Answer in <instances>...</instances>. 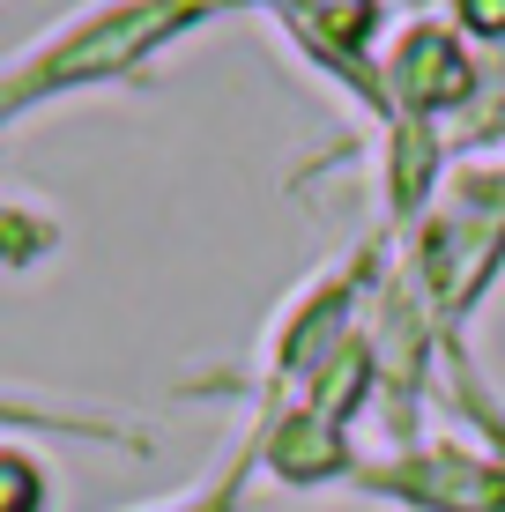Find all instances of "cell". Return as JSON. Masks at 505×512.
Instances as JSON below:
<instances>
[{"label":"cell","mask_w":505,"mask_h":512,"mask_svg":"<svg viewBox=\"0 0 505 512\" xmlns=\"http://www.w3.org/2000/svg\"><path fill=\"white\" fill-rule=\"evenodd\" d=\"M461 15L483 30V38H505V0H461Z\"/></svg>","instance_id":"obj_8"},{"label":"cell","mask_w":505,"mask_h":512,"mask_svg":"<svg viewBox=\"0 0 505 512\" xmlns=\"http://www.w3.org/2000/svg\"><path fill=\"white\" fill-rule=\"evenodd\" d=\"M342 423H327V416H290L275 438H253V453H260V468H275L283 483H320V475H342L350 468V453H342Z\"/></svg>","instance_id":"obj_4"},{"label":"cell","mask_w":505,"mask_h":512,"mask_svg":"<svg viewBox=\"0 0 505 512\" xmlns=\"http://www.w3.org/2000/svg\"><path fill=\"white\" fill-rule=\"evenodd\" d=\"M394 82L424 104V112H446L454 97H468V52H461V38L454 30H439V23H416L409 38H402V52H394Z\"/></svg>","instance_id":"obj_3"},{"label":"cell","mask_w":505,"mask_h":512,"mask_svg":"<svg viewBox=\"0 0 505 512\" xmlns=\"http://www.w3.org/2000/svg\"><path fill=\"white\" fill-rule=\"evenodd\" d=\"M446 475H431V461H394L379 475H357L364 490H387V498H409L424 512H505V468L476 461V453H446Z\"/></svg>","instance_id":"obj_2"},{"label":"cell","mask_w":505,"mask_h":512,"mask_svg":"<svg viewBox=\"0 0 505 512\" xmlns=\"http://www.w3.org/2000/svg\"><path fill=\"white\" fill-rule=\"evenodd\" d=\"M238 0H104L90 15H67L60 30H45L23 60L0 67V134L15 119H30L52 97H75V90H104V82L134 75L142 60H156L171 38L231 15Z\"/></svg>","instance_id":"obj_1"},{"label":"cell","mask_w":505,"mask_h":512,"mask_svg":"<svg viewBox=\"0 0 505 512\" xmlns=\"http://www.w3.org/2000/svg\"><path fill=\"white\" fill-rule=\"evenodd\" d=\"M60 245V223L30 201H0V268H38Z\"/></svg>","instance_id":"obj_5"},{"label":"cell","mask_w":505,"mask_h":512,"mask_svg":"<svg viewBox=\"0 0 505 512\" xmlns=\"http://www.w3.org/2000/svg\"><path fill=\"white\" fill-rule=\"evenodd\" d=\"M45 505V468L30 453L0 446V512H38Z\"/></svg>","instance_id":"obj_6"},{"label":"cell","mask_w":505,"mask_h":512,"mask_svg":"<svg viewBox=\"0 0 505 512\" xmlns=\"http://www.w3.org/2000/svg\"><path fill=\"white\" fill-rule=\"evenodd\" d=\"M246 461H253V453H246ZM246 461H231L208 490H194V498H179V505H164V512H231L238 505V483H246Z\"/></svg>","instance_id":"obj_7"}]
</instances>
